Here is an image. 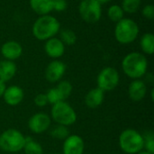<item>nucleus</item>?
Here are the masks:
<instances>
[{
  "mask_svg": "<svg viewBox=\"0 0 154 154\" xmlns=\"http://www.w3.org/2000/svg\"><path fill=\"white\" fill-rule=\"evenodd\" d=\"M148 60L144 54L133 51L125 55L122 60L124 73L132 79H139L147 73Z\"/></svg>",
  "mask_w": 154,
  "mask_h": 154,
  "instance_id": "obj_1",
  "label": "nucleus"
},
{
  "mask_svg": "<svg viewBox=\"0 0 154 154\" xmlns=\"http://www.w3.org/2000/svg\"><path fill=\"white\" fill-rule=\"evenodd\" d=\"M60 31V23L51 14L39 16L33 23L32 32L39 41H47L55 37Z\"/></svg>",
  "mask_w": 154,
  "mask_h": 154,
  "instance_id": "obj_2",
  "label": "nucleus"
},
{
  "mask_svg": "<svg viewBox=\"0 0 154 154\" xmlns=\"http://www.w3.org/2000/svg\"><path fill=\"white\" fill-rule=\"evenodd\" d=\"M140 29L135 21L131 18H123L116 23L115 27V38L120 44H131L139 35Z\"/></svg>",
  "mask_w": 154,
  "mask_h": 154,
  "instance_id": "obj_3",
  "label": "nucleus"
},
{
  "mask_svg": "<svg viewBox=\"0 0 154 154\" xmlns=\"http://www.w3.org/2000/svg\"><path fill=\"white\" fill-rule=\"evenodd\" d=\"M144 140L142 134L134 129H125L119 136V146L127 154H136L143 150Z\"/></svg>",
  "mask_w": 154,
  "mask_h": 154,
  "instance_id": "obj_4",
  "label": "nucleus"
},
{
  "mask_svg": "<svg viewBox=\"0 0 154 154\" xmlns=\"http://www.w3.org/2000/svg\"><path fill=\"white\" fill-rule=\"evenodd\" d=\"M51 118L57 124L64 126H70L77 121V113L74 108L66 101H60L52 105Z\"/></svg>",
  "mask_w": 154,
  "mask_h": 154,
  "instance_id": "obj_5",
  "label": "nucleus"
},
{
  "mask_svg": "<svg viewBox=\"0 0 154 154\" xmlns=\"http://www.w3.org/2000/svg\"><path fill=\"white\" fill-rule=\"evenodd\" d=\"M25 145V136L16 129H7L0 134V149L6 152H18Z\"/></svg>",
  "mask_w": 154,
  "mask_h": 154,
  "instance_id": "obj_6",
  "label": "nucleus"
},
{
  "mask_svg": "<svg viewBox=\"0 0 154 154\" xmlns=\"http://www.w3.org/2000/svg\"><path fill=\"white\" fill-rule=\"evenodd\" d=\"M79 13L86 23H96L101 19L102 5L97 0H82L79 5Z\"/></svg>",
  "mask_w": 154,
  "mask_h": 154,
  "instance_id": "obj_7",
  "label": "nucleus"
},
{
  "mask_svg": "<svg viewBox=\"0 0 154 154\" xmlns=\"http://www.w3.org/2000/svg\"><path fill=\"white\" fill-rule=\"evenodd\" d=\"M120 81V75L113 67L104 68L97 78V88L103 92H109L116 88Z\"/></svg>",
  "mask_w": 154,
  "mask_h": 154,
  "instance_id": "obj_8",
  "label": "nucleus"
},
{
  "mask_svg": "<svg viewBox=\"0 0 154 154\" xmlns=\"http://www.w3.org/2000/svg\"><path fill=\"white\" fill-rule=\"evenodd\" d=\"M51 125V118L45 113H36L28 121V127L31 132L36 134L45 133Z\"/></svg>",
  "mask_w": 154,
  "mask_h": 154,
  "instance_id": "obj_9",
  "label": "nucleus"
},
{
  "mask_svg": "<svg viewBox=\"0 0 154 154\" xmlns=\"http://www.w3.org/2000/svg\"><path fill=\"white\" fill-rule=\"evenodd\" d=\"M66 65L59 60L51 61L45 69V78L50 83H56L61 80L66 71Z\"/></svg>",
  "mask_w": 154,
  "mask_h": 154,
  "instance_id": "obj_10",
  "label": "nucleus"
},
{
  "mask_svg": "<svg viewBox=\"0 0 154 154\" xmlns=\"http://www.w3.org/2000/svg\"><path fill=\"white\" fill-rule=\"evenodd\" d=\"M85 143L82 137L78 134H69L63 143L62 154H83Z\"/></svg>",
  "mask_w": 154,
  "mask_h": 154,
  "instance_id": "obj_11",
  "label": "nucleus"
},
{
  "mask_svg": "<svg viewBox=\"0 0 154 154\" xmlns=\"http://www.w3.org/2000/svg\"><path fill=\"white\" fill-rule=\"evenodd\" d=\"M44 51L50 58L53 60H58L59 58L63 56L65 52V45L60 38L52 37L45 41Z\"/></svg>",
  "mask_w": 154,
  "mask_h": 154,
  "instance_id": "obj_12",
  "label": "nucleus"
},
{
  "mask_svg": "<svg viewBox=\"0 0 154 154\" xmlns=\"http://www.w3.org/2000/svg\"><path fill=\"white\" fill-rule=\"evenodd\" d=\"M1 54L5 60L14 61L23 54V47L16 41H7L1 47Z\"/></svg>",
  "mask_w": 154,
  "mask_h": 154,
  "instance_id": "obj_13",
  "label": "nucleus"
},
{
  "mask_svg": "<svg viewBox=\"0 0 154 154\" xmlns=\"http://www.w3.org/2000/svg\"><path fill=\"white\" fill-rule=\"evenodd\" d=\"M5 102L10 106H16L22 103L24 97V93L22 88L13 85L6 88L3 95Z\"/></svg>",
  "mask_w": 154,
  "mask_h": 154,
  "instance_id": "obj_14",
  "label": "nucleus"
},
{
  "mask_svg": "<svg viewBox=\"0 0 154 154\" xmlns=\"http://www.w3.org/2000/svg\"><path fill=\"white\" fill-rule=\"evenodd\" d=\"M147 94L146 83L142 79H134L128 88V95L130 99L134 102L142 101Z\"/></svg>",
  "mask_w": 154,
  "mask_h": 154,
  "instance_id": "obj_15",
  "label": "nucleus"
},
{
  "mask_svg": "<svg viewBox=\"0 0 154 154\" xmlns=\"http://www.w3.org/2000/svg\"><path fill=\"white\" fill-rule=\"evenodd\" d=\"M105 92L98 88H95L87 93L85 97V104L89 108H97L103 104Z\"/></svg>",
  "mask_w": 154,
  "mask_h": 154,
  "instance_id": "obj_16",
  "label": "nucleus"
},
{
  "mask_svg": "<svg viewBox=\"0 0 154 154\" xmlns=\"http://www.w3.org/2000/svg\"><path fill=\"white\" fill-rule=\"evenodd\" d=\"M31 9L39 16L50 14L53 11L52 0H30Z\"/></svg>",
  "mask_w": 154,
  "mask_h": 154,
  "instance_id": "obj_17",
  "label": "nucleus"
},
{
  "mask_svg": "<svg viewBox=\"0 0 154 154\" xmlns=\"http://www.w3.org/2000/svg\"><path fill=\"white\" fill-rule=\"evenodd\" d=\"M17 68L14 61L4 60L0 61V80L3 82H6L11 80L15 73Z\"/></svg>",
  "mask_w": 154,
  "mask_h": 154,
  "instance_id": "obj_18",
  "label": "nucleus"
},
{
  "mask_svg": "<svg viewBox=\"0 0 154 154\" xmlns=\"http://www.w3.org/2000/svg\"><path fill=\"white\" fill-rule=\"evenodd\" d=\"M140 46L142 51L147 54L152 55L154 52V35L152 32L144 33L140 40Z\"/></svg>",
  "mask_w": 154,
  "mask_h": 154,
  "instance_id": "obj_19",
  "label": "nucleus"
},
{
  "mask_svg": "<svg viewBox=\"0 0 154 154\" xmlns=\"http://www.w3.org/2000/svg\"><path fill=\"white\" fill-rule=\"evenodd\" d=\"M23 150L25 154H43L42 145L31 137H25V145Z\"/></svg>",
  "mask_w": 154,
  "mask_h": 154,
  "instance_id": "obj_20",
  "label": "nucleus"
},
{
  "mask_svg": "<svg viewBox=\"0 0 154 154\" xmlns=\"http://www.w3.org/2000/svg\"><path fill=\"white\" fill-rule=\"evenodd\" d=\"M107 16L109 20L114 23H117L123 18H125V12L121 5H112L107 9Z\"/></svg>",
  "mask_w": 154,
  "mask_h": 154,
  "instance_id": "obj_21",
  "label": "nucleus"
},
{
  "mask_svg": "<svg viewBox=\"0 0 154 154\" xmlns=\"http://www.w3.org/2000/svg\"><path fill=\"white\" fill-rule=\"evenodd\" d=\"M50 135L57 140H65L69 135V130L68 126L60 125H56L54 127L51 128L50 131Z\"/></svg>",
  "mask_w": 154,
  "mask_h": 154,
  "instance_id": "obj_22",
  "label": "nucleus"
},
{
  "mask_svg": "<svg viewBox=\"0 0 154 154\" xmlns=\"http://www.w3.org/2000/svg\"><path fill=\"white\" fill-rule=\"evenodd\" d=\"M60 41L64 43V45H73L76 43L77 42V35L75 33V32H73L70 29H62L61 31H60Z\"/></svg>",
  "mask_w": 154,
  "mask_h": 154,
  "instance_id": "obj_23",
  "label": "nucleus"
},
{
  "mask_svg": "<svg viewBox=\"0 0 154 154\" xmlns=\"http://www.w3.org/2000/svg\"><path fill=\"white\" fill-rule=\"evenodd\" d=\"M142 4V0H122V8L125 13L134 14L136 13Z\"/></svg>",
  "mask_w": 154,
  "mask_h": 154,
  "instance_id": "obj_24",
  "label": "nucleus"
},
{
  "mask_svg": "<svg viewBox=\"0 0 154 154\" xmlns=\"http://www.w3.org/2000/svg\"><path fill=\"white\" fill-rule=\"evenodd\" d=\"M56 88L60 91V93L62 96L64 100H66L71 95L72 89H73L71 83L68 80H60L58 85L56 86Z\"/></svg>",
  "mask_w": 154,
  "mask_h": 154,
  "instance_id": "obj_25",
  "label": "nucleus"
},
{
  "mask_svg": "<svg viewBox=\"0 0 154 154\" xmlns=\"http://www.w3.org/2000/svg\"><path fill=\"white\" fill-rule=\"evenodd\" d=\"M46 97H47L48 104H51V105H54L60 101H65L56 87L50 88L46 93Z\"/></svg>",
  "mask_w": 154,
  "mask_h": 154,
  "instance_id": "obj_26",
  "label": "nucleus"
},
{
  "mask_svg": "<svg viewBox=\"0 0 154 154\" xmlns=\"http://www.w3.org/2000/svg\"><path fill=\"white\" fill-rule=\"evenodd\" d=\"M143 140H144V145L143 149H145L146 152L151 154H154V135L152 132H146L145 134H143Z\"/></svg>",
  "mask_w": 154,
  "mask_h": 154,
  "instance_id": "obj_27",
  "label": "nucleus"
},
{
  "mask_svg": "<svg viewBox=\"0 0 154 154\" xmlns=\"http://www.w3.org/2000/svg\"><path fill=\"white\" fill-rule=\"evenodd\" d=\"M142 14L144 18L148 20H152L154 18V5L152 4H148L142 9Z\"/></svg>",
  "mask_w": 154,
  "mask_h": 154,
  "instance_id": "obj_28",
  "label": "nucleus"
},
{
  "mask_svg": "<svg viewBox=\"0 0 154 154\" xmlns=\"http://www.w3.org/2000/svg\"><path fill=\"white\" fill-rule=\"evenodd\" d=\"M34 104L38 107H44V106H46V105H48V100H47L46 94L41 93V94L36 95L35 97H34Z\"/></svg>",
  "mask_w": 154,
  "mask_h": 154,
  "instance_id": "obj_29",
  "label": "nucleus"
},
{
  "mask_svg": "<svg viewBox=\"0 0 154 154\" xmlns=\"http://www.w3.org/2000/svg\"><path fill=\"white\" fill-rule=\"evenodd\" d=\"M53 10L57 12H63L68 7L67 0H52Z\"/></svg>",
  "mask_w": 154,
  "mask_h": 154,
  "instance_id": "obj_30",
  "label": "nucleus"
},
{
  "mask_svg": "<svg viewBox=\"0 0 154 154\" xmlns=\"http://www.w3.org/2000/svg\"><path fill=\"white\" fill-rule=\"evenodd\" d=\"M6 88L7 87L5 86V82H3V81L0 80V97H3V95H4V93H5V89H6Z\"/></svg>",
  "mask_w": 154,
  "mask_h": 154,
  "instance_id": "obj_31",
  "label": "nucleus"
},
{
  "mask_svg": "<svg viewBox=\"0 0 154 154\" xmlns=\"http://www.w3.org/2000/svg\"><path fill=\"white\" fill-rule=\"evenodd\" d=\"M99 4H101V5H103V4H107V3H109V2H111L112 0H97Z\"/></svg>",
  "mask_w": 154,
  "mask_h": 154,
  "instance_id": "obj_32",
  "label": "nucleus"
},
{
  "mask_svg": "<svg viewBox=\"0 0 154 154\" xmlns=\"http://www.w3.org/2000/svg\"><path fill=\"white\" fill-rule=\"evenodd\" d=\"M136 154H151L150 152H146V151H141V152H139L138 153H136Z\"/></svg>",
  "mask_w": 154,
  "mask_h": 154,
  "instance_id": "obj_33",
  "label": "nucleus"
},
{
  "mask_svg": "<svg viewBox=\"0 0 154 154\" xmlns=\"http://www.w3.org/2000/svg\"><path fill=\"white\" fill-rule=\"evenodd\" d=\"M153 92H154V89L152 88V92H151V97H152V100L153 101Z\"/></svg>",
  "mask_w": 154,
  "mask_h": 154,
  "instance_id": "obj_34",
  "label": "nucleus"
},
{
  "mask_svg": "<svg viewBox=\"0 0 154 154\" xmlns=\"http://www.w3.org/2000/svg\"><path fill=\"white\" fill-rule=\"evenodd\" d=\"M78 1H82V0H78Z\"/></svg>",
  "mask_w": 154,
  "mask_h": 154,
  "instance_id": "obj_35",
  "label": "nucleus"
},
{
  "mask_svg": "<svg viewBox=\"0 0 154 154\" xmlns=\"http://www.w3.org/2000/svg\"><path fill=\"white\" fill-rule=\"evenodd\" d=\"M54 154H60V153H54Z\"/></svg>",
  "mask_w": 154,
  "mask_h": 154,
  "instance_id": "obj_36",
  "label": "nucleus"
}]
</instances>
